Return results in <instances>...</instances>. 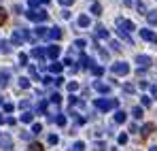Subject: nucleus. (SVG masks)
<instances>
[{
  "mask_svg": "<svg viewBox=\"0 0 157 151\" xmlns=\"http://www.w3.org/2000/svg\"><path fill=\"white\" fill-rule=\"evenodd\" d=\"M64 64H66V66H70V68H72V64H75V62H72V58H66V60H64Z\"/></svg>",
  "mask_w": 157,
  "mask_h": 151,
  "instance_id": "864d4df0",
  "label": "nucleus"
},
{
  "mask_svg": "<svg viewBox=\"0 0 157 151\" xmlns=\"http://www.w3.org/2000/svg\"><path fill=\"white\" fill-rule=\"evenodd\" d=\"M36 111H38V113H47V102L40 100V102H38V106H36Z\"/></svg>",
  "mask_w": 157,
  "mask_h": 151,
  "instance_id": "2f4dec72",
  "label": "nucleus"
},
{
  "mask_svg": "<svg viewBox=\"0 0 157 151\" xmlns=\"http://www.w3.org/2000/svg\"><path fill=\"white\" fill-rule=\"evenodd\" d=\"M106 149H108V147H106L104 141H96V143H94V151H106Z\"/></svg>",
  "mask_w": 157,
  "mask_h": 151,
  "instance_id": "4be33fe9",
  "label": "nucleus"
},
{
  "mask_svg": "<svg viewBox=\"0 0 157 151\" xmlns=\"http://www.w3.org/2000/svg\"><path fill=\"white\" fill-rule=\"evenodd\" d=\"M40 132H43V126L40 124H34L32 126V134H40Z\"/></svg>",
  "mask_w": 157,
  "mask_h": 151,
  "instance_id": "4c0bfd02",
  "label": "nucleus"
},
{
  "mask_svg": "<svg viewBox=\"0 0 157 151\" xmlns=\"http://www.w3.org/2000/svg\"><path fill=\"white\" fill-rule=\"evenodd\" d=\"M117 143H119V145H125V143H128V134H119Z\"/></svg>",
  "mask_w": 157,
  "mask_h": 151,
  "instance_id": "a19ab883",
  "label": "nucleus"
},
{
  "mask_svg": "<svg viewBox=\"0 0 157 151\" xmlns=\"http://www.w3.org/2000/svg\"><path fill=\"white\" fill-rule=\"evenodd\" d=\"M91 13H94V15H100V13H102V4H100V2H94V4H91Z\"/></svg>",
  "mask_w": 157,
  "mask_h": 151,
  "instance_id": "bb28decb",
  "label": "nucleus"
},
{
  "mask_svg": "<svg viewBox=\"0 0 157 151\" xmlns=\"http://www.w3.org/2000/svg\"><path fill=\"white\" fill-rule=\"evenodd\" d=\"M38 2H43V4H49V0H38Z\"/></svg>",
  "mask_w": 157,
  "mask_h": 151,
  "instance_id": "13d9d810",
  "label": "nucleus"
},
{
  "mask_svg": "<svg viewBox=\"0 0 157 151\" xmlns=\"http://www.w3.org/2000/svg\"><path fill=\"white\" fill-rule=\"evenodd\" d=\"M6 22V13H4V9L0 6V24H4Z\"/></svg>",
  "mask_w": 157,
  "mask_h": 151,
  "instance_id": "49530a36",
  "label": "nucleus"
},
{
  "mask_svg": "<svg viewBox=\"0 0 157 151\" xmlns=\"http://www.w3.org/2000/svg\"><path fill=\"white\" fill-rule=\"evenodd\" d=\"M72 151H85V143H83V141H77V143L72 145Z\"/></svg>",
  "mask_w": 157,
  "mask_h": 151,
  "instance_id": "c756f323",
  "label": "nucleus"
},
{
  "mask_svg": "<svg viewBox=\"0 0 157 151\" xmlns=\"http://www.w3.org/2000/svg\"><path fill=\"white\" fill-rule=\"evenodd\" d=\"M94 89L100 92V94H108V92H110V85H108V83H102V81H96V83H94Z\"/></svg>",
  "mask_w": 157,
  "mask_h": 151,
  "instance_id": "9d476101",
  "label": "nucleus"
},
{
  "mask_svg": "<svg viewBox=\"0 0 157 151\" xmlns=\"http://www.w3.org/2000/svg\"><path fill=\"white\" fill-rule=\"evenodd\" d=\"M153 130H155V124H144V126H142V130H140V132H142V134H144V136H149V134H151V132H153Z\"/></svg>",
  "mask_w": 157,
  "mask_h": 151,
  "instance_id": "412c9836",
  "label": "nucleus"
},
{
  "mask_svg": "<svg viewBox=\"0 0 157 151\" xmlns=\"http://www.w3.org/2000/svg\"><path fill=\"white\" fill-rule=\"evenodd\" d=\"M78 62H81V66H83V68H91V66H94V60H91L89 55H85V53L81 55V60H78Z\"/></svg>",
  "mask_w": 157,
  "mask_h": 151,
  "instance_id": "ddd939ff",
  "label": "nucleus"
},
{
  "mask_svg": "<svg viewBox=\"0 0 157 151\" xmlns=\"http://www.w3.org/2000/svg\"><path fill=\"white\" fill-rule=\"evenodd\" d=\"M0 104H2V98H0Z\"/></svg>",
  "mask_w": 157,
  "mask_h": 151,
  "instance_id": "052dcab7",
  "label": "nucleus"
},
{
  "mask_svg": "<svg viewBox=\"0 0 157 151\" xmlns=\"http://www.w3.org/2000/svg\"><path fill=\"white\" fill-rule=\"evenodd\" d=\"M30 77H32V79H38V70H36L34 66H30Z\"/></svg>",
  "mask_w": 157,
  "mask_h": 151,
  "instance_id": "a18cd8bd",
  "label": "nucleus"
},
{
  "mask_svg": "<svg viewBox=\"0 0 157 151\" xmlns=\"http://www.w3.org/2000/svg\"><path fill=\"white\" fill-rule=\"evenodd\" d=\"M140 38L151 41V43H155V45H157V34H153V32H151V30H147V28H142V30H140Z\"/></svg>",
  "mask_w": 157,
  "mask_h": 151,
  "instance_id": "0eeeda50",
  "label": "nucleus"
},
{
  "mask_svg": "<svg viewBox=\"0 0 157 151\" xmlns=\"http://www.w3.org/2000/svg\"><path fill=\"white\" fill-rule=\"evenodd\" d=\"M77 24H78V28H87L89 26V15H78Z\"/></svg>",
  "mask_w": 157,
  "mask_h": 151,
  "instance_id": "a211bd4d",
  "label": "nucleus"
},
{
  "mask_svg": "<svg viewBox=\"0 0 157 151\" xmlns=\"http://www.w3.org/2000/svg\"><path fill=\"white\" fill-rule=\"evenodd\" d=\"M13 109H15V104H11V102H4V113H13Z\"/></svg>",
  "mask_w": 157,
  "mask_h": 151,
  "instance_id": "ea45409f",
  "label": "nucleus"
},
{
  "mask_svg": "<svg viewBox=\"0 0 157 151\" xmlns=\"http://www.w3.org/2000/svg\"><path fill=\"white\" fill-rule=\"evenodd\" d=\"M30 55L36 58V60H43L45 58V47H34V49L30 51Z\"/></svg>",
  "mask_w": 157,
  "mask_h": 151,
  "instance_id": "f8f14e48",
  "label": "nucleus"
},
{
  "mask_svg": "<svg viewBox=\"0 0 157 151\" xmlns=\"http://www.w3.org/2000/svg\"><path fill=\"white\" fill-rule=\"evenodd\" d=\"M110 49L113 51H121V43H119V41H110Z\"/></svg>",
  "mask_w": 157,
  "mask_h": 151,
  "instance_id": "f704fd0d",
  "label": "nucleus"
},
{
  "mask_svg": "<svg viewBox=\"0 0 157 151\" xmlns=\"http://www.w3.org/2000/svg\"><path fill=\"white\" fill-rule=\"evenodd\" d=\"M32 119H34V113L32 111H24L21 113V121L24 124H32Z\"/></svg>",
  "mask_w": 157,
  "mask_h": 151,
  "instance_id": "dca6fc26",
  "label": "nucleus"
},
{
  "mask_svg": "<svg viewBox=\"0 0 157 151\" xmlns=\"http://www.w3.org/2000/svg\"><path fill=\"white\" fill-rule=\"evenodd\" d=\"M123 4H125V6H132V0H123Z\"/></svg>",
  "mask_w": 157,
  "mask_h": 151,
  "instance_id": "4d7b16f0",
  "label": "nucleus"
},
{
  "mask_svg": "<svg viewBox=\"0 0 157 151\" xmlns=\"http://www.w3.org/2000/svg\"><path fill=\"white\" fill-rule=\"evenodd\" d=\"M28 151H43V145H38V143H32Z\"/></svg>",
  "mask_w": 157,
  "mask_h": 151,
  "instance_id": "79ce46f5",
  "label": "nucleus"
},
{
  "mask_svg": "<svg viewBox=\"0 0 157 151\" xmlns=\"http://www.w3.org/2000/svg\"><path fill=\"white\" fill-rule=\"evenodd\" d=\"M89 70H91V75H94V77H102V75H104V66H96V64H94Z\"/></svg>",
  "mask_w": 157,
  "mask_h": 151,
  "instance_id": "aec40b11",
  "label": "nucleus"
},
{
  "mask_svg": "<svg viewBox=\"0 0 157 151\" xmlns=\"http://www.w3.org/2000/svg\"><path fill=\"white\" fill-rule=\"evenodd\" d=\"M98 51H100V58H102V60H108V51L100 49V47H98Z\"/></svg>",
  "mask_w": 157,
  "mask_h": 151,
  "instance_id": "8fccbe9b",
  "label": "nucleus"
},
{
  "mask_svg": "<svg viewBox=\"0 0 157 151\" xmlns=\"http://www.w3.org/2000/svg\"><path fill=\"white\" fill-rule=\"evenodd\" d=\"M0 51L2 53H11V43L9 41H0Z\"/></svg>",
  "mask_w": 157,
  "mask_h": 151,
  "instance_id": "5701e85b",
  "label": "nucleus"
},
{
  "mask_svg": "<svg viewBox=\"0 0 157 151\" xmlns=\"http://www.w3.org/2000/svg\"><path fill=\"white\" fill-rule=\"evenodd\" d=\"M96 38H108V30L104 26H96Z\"/></svg>",
  "mask_w": 157,
  "mask_h": 151,
  "instance_id": "4468645a",
  "label": "nucleus"
},
{
  "mask_svg": "<svg viewBox=\"0 0 157 151\" xmlns=\"http://www.w3.org/2000/svg\"><path fill=\"white\" fill-rule=\"evenodd\" d=\"M113 151H117V149H113Z\"/></svg>",
  "mask_w": 157,
  "mask_h": 151,
  "instance_id": "680f3d73",
  "label": "nucleus"
},
{
  "mask_svg": "<svg viewBox=\"0 0 157 151\" xmlns=\"http://www.w3.org/2000/svg\"><path fill=\"white\" fill-rule=\"evenodd\" d=\"M117 32H119V36H121L125 43H130V45H132V38H130V34H128V32H123V30H119V28H117Z\"/></svg>",
  "mask_w": 157,
  "mask_h": 151,
  "instance_id": "c85d7f7f",
  "label": "nucleus"
},
{
  "mask_svg": "<svg viewBox=\"0 0 157 151\" xmlns=\"http://www.w3.org/2000/svg\"><path fill=\"white\" fill-rule=\"evenodd\" d=\"M19 64H21V66H28V55L26 53H19Z\"/></svg>",
  "mask_w": 157,
  "mask_h": 151,
  "instance_id": "e433bc0d",
  "label": "nucleus"
},
{
  "mask_svg": "<svg viewBox=\"0 0 157 151\" xmlns=\"http://www.w3.org/2000/svg\"><path fill=\"white\" fill-rule=\"evenodd\" d=\"M77 89H78V83L77 81H70V83H68V92L72 94V92H77Z\"/></svg>",
  "mask_w": 157,
  "mask_h": 151,
  "instance_id": "72a5a7b5",
  "label": "nucleus"
},
{
  "mask_svg": "<svg viewBox=\"0 0 157 151\" xmlns=\"http://www.w3.org/2000/svg\"><path fill=\"white\" fill-rule=\"evenodd\" d=\"M0 149L2 151H11V138H9V136L0 138Z\"/></svg>",
  "mask_w": 157,
  "mask_h": 151,
  "instance_id": "2eb2a0df",
  "label": "nucleus"
},
{
  "mask_svg": "<svg viewBox=\"0 0 157 151\" xmlns=\"http://www.w3.org/2000/svg\"><path fill=\"white\" fill-rule=\"evenodd\" d=\"M47 38H49V41H59V38H62V30H59L57 26H55V28H49Z\"/></svg>",
  "mask_w": 157,
  "mask_h": 151,
  "instance_id": "6e6552de",
  "label": "nucleus"
},
{
  "mask_svg": "<svg viewBox=\"0 0 157 151\" xmlns=\"http://www.w3.org/2000/svg\"><path fill=\"white\" fill-rule=\"evenodd\" d=\"M123 92H125V94H134V92H136V87H134L132 83H125V85H123Z\"/></svg>",
  "mask_w": 157,
  "mask_h": 151,
  "instance_id": "473e14b6",
  "label": "nucleus"
},
{
  "mask_svg": "<svg viewBox=\"0 0 157 151\" xmlns=\"http://www.w3.org/2000/svg\"><path fill=\"white\" fill-rule=\"evenodd\" d=\"M21 136H24V138H26V141H30V138H32V132H24V134H21Z\"/></svg>",
  "mask_w": 157,
  "mask_h": 151,
  "instance_id": "6e6d98bb",
  "label": "nucleus"
},
{
  "mask_svg": "<svg viewBox=\"0 0 157 151\" xmlns=\"http://www.w3.org/2000/svg\"><path fill=\"white\" fill-rule=\"evenodd\" d=\"M53 121H55L57 126H66V115H57V117H55Z\"/></svg>",
  "mask_w": 157,
  "mask_h": 151,
  "instance_id": "7c9ffc66",
  "label": "nucleus"
},
{
  "mask_svg": "<svg viewBox=\"0 0 157 151\" xmlns=\"http://www.w3.org/2000/svg\"><path fill=\"white\" fill-rule=\"evenodd\" d=\"M0 124H4V117H2V115H0Z\"/></svg>",
  "mask_w": 157,
  "mask_h": 151,
  "instance_id": "bf43d9fd",
  "label": "nucleus"
},
{
  "mask_svg": "<svg viewBox=\"0 0 157 151\" xmlns=\"http://www.w3.org/2000/svg\"><path fill=\"white\" fill-rule=\"evenodd\" d=\"M43 83H45V85H51V83H53V77H49V75L43 77Z\"/></svg>",
  "mask_w": 157,
  "mask_h": 151,
  "instance_id": "de8ad7c7",
  "label": "nucleus"
},
{
  "mask_svg": "<svg viewBox=\"0 0 157 151\" xmlns=\"http://www.w3.org/2000/svg\"><path fill=\"white\" fill-rule=\"evenodd\" d=\"M136 64H138V70L142 68H149L151 64H153V60H151V55H136Z\"/></svg>",
  "mask_w": 157,
  "mask_h": 151,
  "instance_id": "39448f33",
  "label": "nucleus"
},
{
  "mask_svg": "<svg viewBox=\"0 0 157 151\" xmlns=\"http://www.w3.org/2000/svg\"><path fill=\"white\" fill-rule=\"evenodd\" d=\"M147 19L151 26H157V11H147Z\"/></svg>",
  "mask_w": 157,
  "mask_h": 151,
  "instance_id": "6ab92c4d",
  "label": "nucleus"
},
{
  "mask_svg": "<svg viewBox=\"0 0 157 151\" xmlns=\"http://www.w3.org/2000/svg\"><path fill=\"white\" fill-rule=\"evenodd\" d=\"M49 70H51L53 75H59V73H62V70H64V64H62V62H57V60H55V62H51V64H49Z\"/></svg>",
  "mask_w": 157,
  "mask_h": 151,
  "instance_id": "9b49d317",
  "label": "nucleus"
},
{
  "mask_svg": "<svg viewBox=\"0 0 157 151\" xmlns=\"http://www.w3.org/2000/svg\"><path fill=\"white\" fill-rule=\"evenodd\" d=\"M136 11H138L140 15H147V6H144V2H142V0H138V2H136Z\"/></svg>",
  "mask_w": 157,
  "mask_h": 151,
  "instance_id": "b1692460",
  "label": "nucleus"
},
{
  "mask_svg": "<svg viewBox=\"0 0 157 151\" xmlns=\"http://www.w3.org/2000/svg\"><path fill=\"white\" fill-rule=\"evenodd\" d=\"M53 83H55V85H64V77H55Z\"/></svg>",
  "mask_w": 157,
  "mask_h": 151,
  "instance_id": "09e8293b",
  "label": "nucleus"
},
{
  "mask_svg": "<svg viewBox=\"0 0 157 151\" xmlns=\"http://www.w3.org/2000/svg\"><path fill=\"white\" fill-rule=\"evenodd\" d=\"M142 113H144V111H142V106H134V109H132V117H136V119H140V117H142Z\"/></svg>",
  "mask_w": 157,
  "mask_h": 151,
  "instance_id": "393cba45",
  "label": "nucleus"
},
{
  "mask_svg": "<svg viewBox=\"0 0 157 151\" xmlns=\"http://www.w3.org/2000/svg\"><path fill=\"white\" fill-rule=\"evenodd\" d=\"M51 102H53V104H59V102H62V96H59V94L55 92V94L51 96Z\"/></svg>",
  "mask_w": 157,
  "mask_h": 151,
  "instance_id": "37998d69",
  "label": "nucleus"
},
{
  "mask_svg": "<svg viewBox=\"0 0 157 151\" xmlns=\"http://www.w3.org/2000/svg\"><path fill=\"white\" fill-rule=\"evenodd\" d=\"M125 119H128L125 111H117V113H115V124H123Z\"/></svg>",
  "mask_w": 157,
  "mask_h": 151,
  "instance_id": "f3484780",
  "label": "nucleus"
},
{
  "mask_svg": "<svg viewBox=\"0 0 157 151\" xmlns=\"http://www.w3.org/2000/svg\"><path fill=\"white\" fill-rule=\"evenodd\" d=\"M151 98H157V85H151Z\"/></svg>",
  "mask_w": 157,
  "mask_h": 151,
  "instance_id": "603ef678",
  "label": "nucleus"
},
{
  "mask_svg": "<svg viewBox=\"0 0 157 151\" xmlns=\"http://www.w3.org/2000/svg\"><path fill=\"white\" fill-rule=\"evenodd\" d=\"M19 87H21V89H28V87H30V79H28V77H21V79H19Z\"/></svg>",
  "mask_w": 157,
  "mask_h": 151,
  "instance_id": "cd10ccee",
  "label": "nucleus"
},
{
  "mask_svg": "<svg viewBox=\"0 0 157 151\" xmlns=\"http://www.w3.org/2000/svg\"><path fill=\"white\" fill-rule=\"evenodd\" d=\"M57 2H59V4H62V6H70V4H72V2H75V0H57Z\"/></svg>",
  "mask_w": 157,
  "mask_h": 151,
  "instance_id": "3c124183",
  "label": "nucleus"
},
{
  "mask_svg": "<svg viewBox=\"0 0 157 151\" xmlns=\"http://www.w3.org/2000/svg\"><path fill=\"white\" fill-rule=\"evenodd\" d=\"M47 141H49V145H57V141H59V138H57V134H49V138H47Z\"/></svg>",
  "mask_w": 157,
  "mask_h": 151,
  "instance_id": "58836bf2",
  "label": "nucleus"
},
{
  "mask_svg": "<svg viewBox=\"0 0 157 151\" xmlns=\"http://www.w3.org/2000/svg\"><path fill=\"white\" fill-rule=\"evenodd\" d=\"M59 53H62V49H59L57 45H49V47L45 49V55H47V58H51L53 62L57 60V55H59Z\"/></svg>",
  "mask_w": 157,
  "mask_h": 151,
  "instance_id": "423d86ee",
  "label": "nucleus"
},
{
  "mask_svg": "<svg viewBox=\"0 0 157 151\" xmlns=\"http://www.w3.org/2000/svg\"><path fill=\"white\" fill-rule=\"evenodd\" d=\"M26 17L30 19V22L40 24V22H45V19H47V11H45V9H34V11H28Z\"/></svg>",
  "mask_w": 157,
  "mask_h": 151,
  "instance_id": "7ed1b4c3",
  "label": "nucleus"
},
{
  "mask_svg": "<svg viewBox=\"0 0 157 151\" xmlns=\"http://www.w3.org/2000/svg\"><path fill=\"white\" fill-rule=\"evenodd\" d=\"M19 106H21V109H28V106H30V102H28V100H21V102H19Z\"/></svg>",
  "mask_w": 157,
  "mask_h": 151,
  "instance_id": "5fc2aeb1",
  "label": "nucleus"
},
{
  "mask_svg": "<svg viewBox=\"0 0 157 151\" xmlns=\"http://www.w3.org/2000/svg\"><path fill=\"white\" fill-rule=\"evenodd\" d=\"M26 41H34L32 38V34H30V30H24V28H19V30H13V36H11V45H15V47H19L21 43H26Z\"/></svg>",
  "mask_w": 157,
  "mask_h": 151,
  "instance_id": "f257e3e1",
  "label": "nucleus"
},
{
  "mask_svg": "<svg viewBox=\"0 0 157 151\" xmlns=\"http://www.w3.org/2000/svg\"><path fill=\"white\" fill-rule=\"evenodd\" d=\"M140 102H142V106H144V109H149V106H151V102H153V98H151V96H140Z\"/></svg>",
  "mask_w": 157,
  "mask_h": 151,
  "instance_id": "a878e982",
  "label": "nucleus"
},
{
  "mask_svg": "<svg viewBox=\"0 0 157 151\" xmlns=\"http://www.w3.org/2000/svg\"><path fill=\"white\" fill-rule=\"evenodd\" d=\"M110 70H113L115 75H119V77H125V75H130V64H128V62H117V64L110 66Z\"/></svg>",
  "mask_w": 157,
  "mask_h": 151,
  "instance_id": "20e7f679",
  "label": "nucleus"
},
{
  "mask_svg": "<svg viewBox=\"0 0 157 151\" xmlns=\"http://www.w3.org/2000/svg\"><path fill=\"white\" fill-rule=\"evenodd\" d=\"M85 45H87V43H85L83 38H77V41H75V47H77V49H83Z\"/></svg>",
  "mask_w": 157,
  "mask_h": 151,
  "instance_id": "c9c22d12",
  "label": "nucleus"
},
{
  "mask_svg": "<svg viewBox=\"0 0 157 151\" xmlns=\"http://www.w3.org/2000/svg\"><path fill=\"white\" fill-rule=\"evenodd\" d=\"M28 6H30V11H34L38 6V0H28Z\"/></svg>",
  "mask_w": 157,
  "mask_h": 151,
  "instance_id": "c03bdc74",
  "label": "nucleus"
},
{
  "mask_svg": "<svg viewBox=\"0 0 157 151\" xmlns=\"http://www.w3.org/2000/svg\"><path fill=\"white\" fill-rule=\"evenodd\" d=\"M94 104H96V109H98V111H110V109H117V106H119V100H117V98H96V102H94Z\"/></svg>",
  "mask_w": 157,
  "mask_h": 151,
  "instance_id": "f03ea898",
  "label": "nucleus"
},
{
  "mask_svg": "<svg viewBox=\"0 0 157 151\" xmlns=\"http://www.w3.org/2000/svg\"><path fill=\"white\" fill-rule=\"evenodd\" d=\"M47 28L45 26H38V28H34V32H32V38H47Z\"/></svg>",
  "mask_w": 157,
  "mask_h": 151,
  "instance_id": "1a4fd4ad",
  "label": "nucleus"
}]
</instances>
